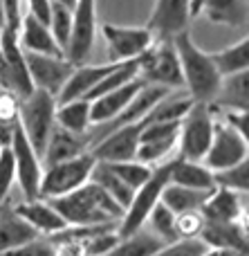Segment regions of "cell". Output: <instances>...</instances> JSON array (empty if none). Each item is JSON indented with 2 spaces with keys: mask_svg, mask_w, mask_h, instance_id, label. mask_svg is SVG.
<instances>
[{
  "mask_svg": "<svg viewBox=\"0 0 249 256\" xmlns=\"http://www.w3.org/2000/svg\"><path fill=\"white\" fill-rule=\"evenodd\" d=\"M65 225H99V222H119L124 209L94 182H85L83 186L70 191L65 196L47 200Z\"/></svg>",
  "mask_w": 249,
  "mask_h": 256,
  "instance_id": "cell-1",
  "label": "cell"
},
{
  "mask_svg": "<svg viewBox=\"0 0 249 256\" xmlns=\"http://www.w3.org/2000/svg\"><path fill=\"white\" fill-rule=\"evenodd\" d=\"M173 45L178 52L180 70H182L184 88L193 102L211 104L218 94L223 76L218 74L209 52L200 50L191 38V30H184L173 36Z\"/></svg>",
  "mask_w": 249,
  "mask_h": 256,
  "instance_id": "cell-2",
  "label": "cell"
},
{
  "mask_svg": "<svg viewBox=\"0 0 249 256\" xmlns=\"http://www.w3.org/2000/svg\"><path fill=\"white\" fill-rule=\"evenodd\" d=\"M18 126L22 128L27 142L38 153L43 162L45 144L49 140V132L56 126V97L43 90H31L25 99H20L18 108Z\"/></svg>",
  "mask_w": 249,
  "mask_h": 256,
  "instance_id": "cell-3",
  "label": "cell"
},
{
  "mask_svg": "<svg viewBox=\"0 0 249 256\" xmlns=\"http://www.w3.org/2000/svg\"><path fill=\"white\" fill-rule=\"evenodd\" d=\"M214 108L211 104L193 102L187 115L180 120L178 130V158L191 160V162H202L209 150L211 137H214Z\"/></svg>",
  "mask_w": 249,
  "mask_h": 256,
  "instance_id": "cell-4",
  "label": "cell"
},
{
  "mask_svg": "<svg viewBox=\"0 0 249 256\" xmlns=\"http://www.w3.org/2000/svg\"><path fill=\"white\" fill-rule=\"evenodd\" d=\"M171 160L164 162V164L153 166L151 178H148V180L133 194V200H130V204L126 207L124 216H121L119 225H117V234H119V238L130 236V234H135V232L142 230L144 222H146V218H148V214H151L153 207L160 202L162 191H164V186L169 184Z\"/></svg>",
  "mask_w": 249,
  "mask_h": 256,
  "instance_id": "cell-5",
  "label": "cell"
},
{
  "mask_svg": "<svg viewBox=\"0 0 249 256\" xmlns=\"http://www.w3.org/2000/svg\"><path fill=\"white\" fill-rule=\"evenodd\" d=\"M97 160L92 158L90 150L70 158L65 162L52 164V166H43V178H40V189L38 198L52 200L58 196H65L70 191L83 186L85 182H90V173H92Z\"/></svg>",
  "mask_w": 249,
  "mask_h": 256,
  "instance_id": "cell-6",
  "label": "cell"
},
{
  "mask_svg": "<svg viewBox=\"0 0 249 256\" xmlns=\"http://www.w3.org/2000/svg\"><path fill=\"white\" fill-rule=\"evenodd\" d=\"M139 79L151 86H162L166 90L184 88L173 38L153 40L151 48L139 56Z\"/></svg>",
  "mask_w": 249,
  "mask_h": 256,
  "instance_id": "cell-7",
  "label": "cell"
},
{
  "mask_svg": "<svg viewBox=\"0 0 249 256\" xmlns=\"http://www.w3.org/2000/svg\"><path fill=\"white\" fill-rule=\"evenodd\" d=\"M97 32V0H76L72 7V27L63 56L72 66H83L94 48Z\"/></svg>",
  "mask_w": 249,
  "mask_h": 256,
  "instance_id": "cell-8",
  "label": "cell"
},
{
  "mask_svg": "<svg viewBox=\"0 0 249 256\" xmlns=\"http://www.w3.org/2000/svg\"><path fill=\"white\" fill-rule=\"evenodd\" d=\"M249 158V142L241 132H236L232 126H227L223 120H216L214 126V137H211L209 150H207L205 164L211 171H223L234 164H241Z\"/></svg>",
  "mask_w": 249,
  "mask_h": 256,
  "instance_id": "cell-9",
  "label": "cell"
},
{
  "mask_svg": "<svg viewBox=\"0 0 249 256\" xmlns=\"http://www.w3.org/2000/svg\"><path fill=\"white\" fill-rule=\"evenodd\" d=\"M11 155H13V166H16V180L20 184V191L25 196V200H36L40 189V178H43V162H40L38 153L31 148V144L27 142L22 128L16 124L11 137Z\"/></svg>",
  "mask_w": 249,
  "mask_h": 256,
  "instance_id": "cell-10",
  "label": "cell"
},
{
  "mask_svg": "<svg viewBox=\"0 0 249 256\" xmlns=\"http://www.w3.org/2000/svg\"><path fill=\"white\" fill-rule=\"evenodd\" d=\"M25 63L34 90L49 92L52 97H58L61 88L74 70V66L65 56H47V54L34 52H25Z\"/></svg>",
  "mask_w": 249,
  "mask_h": 256,
  "instance_id": "cell-11",
  "label": "cell"
},
{
  "mask_svg": "<svg viewBox=\"0 0 249 256\" xmlns=\"http://www.w3.org/2000/svg\"><path fill=\"white\" fill-rule=\"evenodd\" d=\"M101 34L108 45L110 63L139 58L153 45V34L146 27H121V25H103Z\"/></svg>",
  "mask_w": 249,
  "mask_h": 256,
  "instance_id": "cell-12",
  "label": "cell"
},
{
  "mask_svg": "<svg viewBox=\"0 0 249 256\" xmlns=\"http://www.w3.org/2000/svg\"><path fill=\"white\" fill-rule=\"evenodd\" d=\"M189 22H191V0H155L146 30L155 40H164L189 30Z\"/></svg>",
  "mask_w": 249,
  "mask_h": 256,
  "instance_id": "cell-13",
  "label": "cell"
},
{
  "mask_svg": "<svg viewBox=\"0 0 249 256\" xmlns=\"http://www.w3.org/2000/svg\"><path fill=\"white\" fill-rule=\"evenodd\" d=\"M139 132H142V122L137 124L121 126L117 130L108 132L106 137L97 142L90 148L92 158L97 162H126V160H135L139 146Z\"/></svg>",
  "mask_w": 249,
  "mask_h": 256,
  "instance_id": "cell-14",
  "label": "cell"
},
{
  "mask_svg": "<svg viewBox=\"0 0 249 256\" xmlns=\"http://www.w3.org/2000/svg\"><path fill=\"white\" fill-rule=\"evenodd\" d=\"M144 86H146V81L137 76V79L128 81V84L121 86V88L112 90V92L103 94V97L92 99V102H90V122H92V126L106 124V122L115 120V117L133 102V97Z\"/></svg>",
  "mask_w": 249,
  "mask_h": 256,
  "instance_id": "cell-15",
  "label": "cell"
},
{
  "mask_svg": "<svg viewBox=\"0 0 249 256\" xmlns=\"http://www.w3.org/2000/svg\"><path fill=\"white\" fill-rule=\"evenodd\" d=\"M245 196L216 186L202 202L200 214L207 222H241L245 218Z\"/></svg>",
  "mask_w": 249,
  "mask_h": 256,
  "instance_id": "cell-16",
  "label": "cell"
},
{
  "mask_svg": "<svg viewBox=\"0 0 249 256\" xmlns=\"http://www.w3.org/2000/svg\"><path fill=\"white\" fill-rule=\"evenodd\" d=\"M247 0H191V18L205 16L207 20L227 27L247 22Z\"/></svg>",
  "mask_w": 249,
  "mask_h": 256,
  "instance_id": "cell-17",
  "label": "cell"
},
{
  "mask_svg": "<svg viewBox=\"0 0 249 256\" xmlns=\"http://www.w3.org/2000/svg\"><path fill=\"white\" fill-rule=\"evenodd\" d=\"M117 68V63H101V66H74L70 79L65 81V86L61 88L56 97V104H65L72 99H85L88 92L108 74Z\"/></svg>",
  "mask_w": 249,
  "mask_h": 256,
  "instance_id": "cell-18",
  "label": "cell"
},
{
  "mask_svg": "<svg viewBox=\"0 0 249 256\" xmlns=\"http://www.w3.org/2000/svg\"><path fill=\"white\" fill-rule=\"evenodd\" d=\"M13 212L22 218L29 227H34L40 236H52L65 227V220L58 216V212L43 198L25 200V202L16 204Z\"/></svg>",
  "mask_w": 249,
  "mask_h": 256,
  "instance_id": "cell-19",
  "label": "cell"
},
{
  "mask_svg": "<svg viewBox=\"0 0 249 256\" xmlns=\"http://www.w3.org/2000/svg\"><path fill=\"white\" fill-rule=\"evenodd\" d=\"M18 43H20L22 52H34V54H47V56H63V50L54 40L52 32L47 25L38 22L34 16L25 14L20 20V32H18Z\"/></svg>",
  "mask_w": 249,
  "mask_h": 256,
  "instance_id": "cell-20",
  "label": "cell"
},
{
  "mask_svg": "<svg viewBox=\"0 0 249 256\" xmlns=\"http://www.w3.org/2000/svg\"><path fill=\"white\" fill-rule=\"evenodd\" d=\"M198 238L207 248H227V250H241L247 252L249 238L245 222H207L202 227Z\"/></svg>",
  "mask_w": 249,
  "mask_h": 256,
  "instance_id": "cell-21",
  "label": "cell"
},
{
  "mask_svg": "<svg viewBox=\"0 0 249 256\" xmlns=\"http://www.w3.org/2000/svg\"><path fill=\"white\" fill-rule=\"evenodd\" d=\"M88 150V140L85 135H76V132L63 130V128L54 126V130L49 132V140L45 144L43 153V166H52V164L65 162L70 158L85 153Z\"/></svg>",
  "mask_w": 249,
  "mask_h": 256,
  "instance_id": "cell-22",
  "label": "cell"
},
{
  "mask_svg": "<svg viewBox=\"0 0 249 256\" xmlns=\"http://www.w3.org/2000/svg\"><path fill=\"white\" fill-rule=\"evenodd\" d=\"M171 184H180L187 189H198V191H211L216 189L214 182V171L207 168L202 162H191V160L173 158L171 160Z\"/></svg>",
  "mask_w": 249,
  "mask_h": 256,
  "instance_id": "cell-23",
  "label": "cell"
},
{
  "mask_svg": "<svg viewBox=\"0 0 249 256\" xmlns=\"http://www.w3.org/2000/svg\"><path fill=\"white\" fill-rule=\"evenodd\" d=\"M36 238H40V234L27 225L13 209H7L4 204L0 207V254Z\"/></svg>",
  "mask_w": 249,
  "mask_h": 256,
  "instance_id": "cell-24",
  "label": "cell"
},
{
  "mask_svg": "<svg viewBox=\"0 0 249 256\" xmlns=\"http://www.w3.org/2000/svg\"><path fill=\"white\" fill-rule=\"evenodd\" d=\"M247 104H249V74L247 72L223 76L218 94L211 102V106L223 108V110H247Z\"/></svg>",
  "mask_w": 249,
  "mask_h": 256,
  "instance_id": "cell-25",
  "label": "cell"
},
{
  "mask_svg": "<svg viewBox=\"0 0 249 256\" xmlns=\"http://www.w3.org/2000/svg\"><path fill=\"white\" fill-rule=\"evenodd\" d=\"M214 191V189H211ZM211 191H198V189H187V186H180V184H166L164 191L160 196V202L164 204L166 209L180 216V214H187V212H200L202 202L207 200V196Z\"/></svg>",
  "mask_w": 249,
  "mask_h": 256,
  "instance_id": "cell-26",
  "label": "cell"
},
{
  "mask_svg": "<svg viewBox=\"0 0 249 256\" xmlns=\"http://www.w3.org/2000/svg\"><path fill=\"white\" fill-rule=\"evenodd\" d=\"M216 70L220 76H232L238 72H247L249 68V38L245 36L243 40H236L229 48H223L218 52H209Z\"/></svg>",
  "mask_w": 249,
  "mask_h": 256,
  "instance_id": "cell-27",
  "label": "cell"
},
{
  "mask_svg": "<svg viewBox=\"0 0 249 256\" xmlns=\"http://www.w3.org/2000/svg\"><path fill=\"white\" fill-rule=\"evenodd\" d=\"M56 126L63 130L85 135L92 128L90 122V102L88 99H72L65 104H56Z\"/></svg>",
  "mask_w": 249,
  "mask_h": 256,
  "instance_id": "cell-28",
  "label": "cell"
},
{
  "mask_svg": "<svg viewBox=\"0 0 249 256\" xmlns=\"http://www.w3.org/2000/svg\"><path fill=\"white\" fill-rule=\"evenodd\" d=\"M90 182H94L99 189L106 191V194L110 196V198L115 200V202L119 204L124 212H126V207L130 204V200H133L135 191L130 189V186H126L124 182H121L119 178L110 171V166H108L106 162H97V164H94L92 173H90Z\"/></svg>",
  "mask_w": 249,
  "mask_h": 256,
  "instance_id": "cell-29",
  "label": "cell"
},
{
  "mask_svg": "<svg viewBox=\"0 0 249 256\" xmlns=\"http://www.w3.org/2000/svg\"><path fill=\"white\" fill-rule=\"evenodd\" d=\"M162 245L164 243H162L157 236H153L151 232L142 227V230L135 232V234L119 238V243L106 256H153Z\"/></svg>",
  "mask_w": 249,
  "mask_h": 256,
  "instance_id": "cell-30",
  "label": "cell"
},
{
  "mask_svg": "<svg viewBox=\"0 0 249 256\" xmlns=\"http://www.w3.org/2000/svg\"><path fill=\"white\" fill-rule=\"evenodd\" d=\"M148 225V232L153 236L162 240V243H171V240H178V232H175V214L171 209H166L162 202H157L153 207V212L148 214L146 222Z\"/></svg>",
  "mask_w": 249,
  "mask_h": 256,
  "instance_id": "cell-31",
  "label": "cell"
},
{
  "mask_svg": "<svg viewBox=\"0 0 249 256\" xmlns=\"http://www.w3.org/2000/svg\"><path fill=\"white\" fill-rule=\"evenodd\" d=\"M108 164V162H106ZM110 166V171L115 173L117 178H119L121 182H124L126 186H130L133 191H137L139 186L144 184V182L151 178L153 173V166H148V164L139 162V160H126V162H110L108 164Z\"/></svg>",
  "mask_w": 249,
  "mask_h": 256,
  "instance_id": "cell-32",
  "label": "cell"
},
{
  "mask_svg": "<svg viewBox=\"0 0 249 256\" xmlns=\"http://www.w3.org/2000/svg\"><path fill=\"white\" fill-rule=\"evenodd\" d=\"M214 182L220 189H229L234 194H243L247 196L249 191V160L241 164H234L229 168H223V171L214 173Z\"/></svg>",
  "mask_w": 249,
  "mask_h": 256,
  "instance_id": "cell-33",
  "label": "cell"
},
{
  "mask_svg": "<svg viewBox=\"0 0 249 256\" xmlns=\"http://www.w3.org/2000/svg\"><path fill=\"white\" fill-rule=\"evenodd\" d=\"M49 32H52L54 40L58 43V48L65 52L67 38H70V27H72V9L63 7L58 2H52V16H49Z\"/></svg>",
  "mask_w": 249,
  "mask_h": 256,
  "instance_id": "cell-34",
  "label": "cell"
},
{
  "mask_svg": "<svg viewBox=\"0 0 249 256\" xmlns=\"http://www.w3.org/2000/svg\"><path fill=\"white\" fill-rule=\"evenodd\" d=\"M207 252V245L200 238H178L164 243L153 256H202Z\"/></svg>",
  "mask_w": 249,
  "mask_h": 256,
  "instance_id": "cell-35",
  "label": "cell"
},
{
  "mask_svg": "<svg viewBox=\"0 0 249 256\" xmlns=\"http://www.w3.org/2000/svg\"><path fill=\"white\" fill-rule=\"evenodd\" d=\"M13 182H16V166L11 148H0V207L7 202Z\"/></svg>",
  "mask_w": 249,
  "mask_h": 256,
  "instance_id": "cell-36",
  "label": "cell"
},
{
  "mask_svg": "<svg viewBox=\"0 0 249 256\" xmlns=\"http://www.w3.org/2000/svg\"><path fill=\"white\" fill-rule=\"evenodd\" d=\"M117 243H119V234H117V230H108V232H101V234L92 236V238L83 240L81 245H83L85 256H106Z\"/></svg>",
  "mask_w": 249,
  "mask_h": 256,
  "instance_id": "cell-37",
  "label": "cell"
},
{
  "mask_svg": "<svg viewBox=\"0 0 249 256\" xmlns=\"http://www.w3.org/2000/svg\"><path fill=\"white\" fill-rule=\"evenodd\" d=\"M205 227V218L200 212H187L175 216V232L178 238H198Z\"/></svg>",
  "mask_w": 249,
  "mask_h": 256,
  "instance_id": "cell-38",
  "label": "cell"
},
{
  "mask_svg": "<svg viewBox=\"0 0 249 256\" xmlns=\"http://www.w3.org/2000/svg\"><path fill=\"white\" fill-rule=\"evenodd\" d=\"M0 256H54V245L47 238H36L29 243H22L18 248H11L7 252H2Z\"/></svg>",
  "mask_w": 249,
  "mask_h": 256,
  "instance_id": "cell-39",
  "label": "cell"
},
{
  "mask_svg": "<svg viewBox=\"0 0 249 256\" xmlns=\"http://www.w3.org/2000/svg\"><path fill=\"white\" fill-rule=\"evenodd\" d=\"M18 108H20V99L11 92V90H0V120L16 122L18 120Z\"/></svg>",
  "mask_w": 249,
  "mask_h": 256,
  "instance_id": "cell-40",
  "label": "cell"
},
{
  "mask_svg": "<svg viewBox=\"0 0 249 256\" xmlns=\"http://www.w3.org/2000/svg\"><path fill=\"white\" fill-rule=\"evenodd\" d=\"M4 4V25L9 30L20 32V20H22V0H2Z\"/></svg>",
  "mask_w": 249,
  "mask_h": 256,
  "instance_id": "cell-41",
  "label": "cell"
},
{
  "mask_svg": "<svg viewBox=\"0 0 249 256\" xmlns=\"http://www.w3.org/2000/svg\"><path fill=\"white\" fill-rule=\"evenodd\" d=\"M29 7V16H34L38 22L49 25V16H52V0H27Z\"/></svg>",
  "mask_w": 249,
  "mask_h": 256,
  "instance_id": "cell-42",
  "label": "cell"
},
{
  "mask_svg": "<svg viewBox=\"0 0 249 256\" xmlns=\"http://www.w3.org/2000/svg\"><path fill=\"white\" fill-rule=\"evenodd\" d=\"M16 122H7V120H0V148H9L11 144V137H13V130H16Z\"/></svg>",
  "mask_w": 249,
  "mask_h": 256,
  "instance_id": "cell-43",
  "label": "cell"
},
{
  "mask_svg": "<svg viewBox=\"0 0 249 256\" xmlns=\"http://www.w3.org/2000/svg\"><path fill=\"white\" fill-rule=\"evenodd\" d=\"M202 256H247V252H241V250H227V248H207V252Z\"/></svg>",
  "mask_w": 249,
  "mask_h": 256,
  "instance_id": "cell-44",
  "label": "cell"
},
{
  "mask_svg": "<svg viewBox=\"0 0 249 256\" xmlns=\"http://www.w3.org/2000/svg\"><path fill=\"white\" fill-rule=\"evenodd\" d=\"M0 86L4 90H9L7 86V66H4V58H2V50H0Z\"/></svg>",
  "mask_w": 249,
  "mask_h": 256,
  "instance_id": "cell-45",
  "label": "cell"
},
{
  "mask_svg": "<svg viewBox=\"0 0 249 256\" xmlns=\"http://www.w3.org/2000/svg\"><path fill=\"white\" fill-rule=\"evenodd\" d=\"M52 2H58V4H63V7H74V2H76V0H52Z\"/></svg>",
  "mask_w": 249,
  "mask_h": 256,
  "instance_id": "cell-46",
  "label": "cell"
},
{
  "mask_svg": "<svg viewBox=\"0 0 249 256\" xmlns=\"http://www.w3.org/2000/svg\"><path fill=\"white\" fill-rule=\"evenodd\" d=\"M2 25H4V4L0 0V30H2Z\"/></svg>",
  "mask_w": 249,
  "mask_h": 256,
  "instance_id": "cell-47",
  "label": "cell"
}]
</instances>
